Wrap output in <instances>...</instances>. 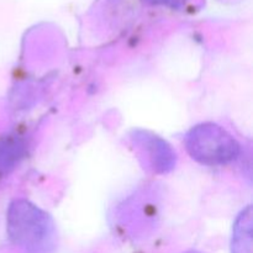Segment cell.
<instances>
[{
  "mask_svg": "<svg viewBox=\"0 0 253 253\" xmlns=\"http://www.w3.org/2000/svg\"><path fill=\"white\" fill-rule=\"evenodd\" d=\"M188 148L193 158L207 165L230 162L239 152L236 141L215 125H202L193 128L188 135Z\"/></svg>",
  "mask_w": 253,
  "mask_h": 253,
  "instance_id": "obj_1",
  "label": "cell"
}]
</instances>
